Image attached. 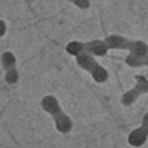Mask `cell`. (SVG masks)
Masks as SVG:
<instances>
[{
	"instance_id": "cell-1",
	"label": "cell",
	"mask_w": 148,
	"mask_h": 148,
	"mask_svg": "<svg viewBox=\"0 0 148 148\" xmlns=\"http://www.w3.org/2000/svg\"><path fill=\"white\" fill-rule=\"evenodd\" d=\"M109 49H126L130 51V56L126 58V64L130 67H141L148 63L147 53L148 46L142 41H130L120 35H110L105 38Z\"/></svg>"
},
{
	"instance_id": "cell-2",
	"label": "cell",
	"mask_w": 148,
	"mask_h": 148,
	"mask_svg": "<svg viewBox=\"0 0 148 148\" xmlns=\"http://www.w3.org/2000/svg\"><path fill=\"white\" fill-rule=\"evenodd\" d=\"M42 109L45 111H47L48 114H51L54 119V123H56V128L62 133H68L73 127V122L66 114L62 111L61 106H59L57 99L52 95H47L45 96L41 101Z\"/></svg>"
},
{
	"instance_id": "cell-3",
	"label": "cell",
	"mask_w": 148,
	"mask_h": 148,
	"mask_svg": "<svg viewBox=\"0 0 148 148\" xmlns=\"http://www.w3.org/2000/svg\"><path fill=\"white\" fill-rule=\"evenodd\" d=\"M66 51L72 54V56H79L83 53L90 54V56H105L106 52L109 51L108 46L104 41H90V42H77V41H73V42H69L66 47Z\"/></svg>"
},
{
	"instance_id": "cell-4",
	"label": "cell",
	"mask_w": 148,
	"mask_h": 148,
	"mask_svg": "<svg viewBox=\"0 0 148 148\" xmlns=\"http://www.w3.org/2000/svg\"><path fill=\"white\" fill-rule=\"evenodd\" d=\"M77 63L84 71L89 72L96 83H104L109 78V72L103 66H100L90 54L83 53L77 56Z\"/></svg>"
},
{
	"instance_id": "cell-5",
	"label": "cell",
	"mask_w": 148,
	"mask_h": 148,
	"mask_svg": "<svg viewBox=\"0 0 148 148\" xmlns=\"http://www.w3.org/2000/svg\"><path fill=\"white\" fill-rule=\"evenodd\" d=\"M135 79L137 82L136 86L132 88L131 90L126 91L122 95V98H121V103L125 106H128V105L133 104L138 99V96L148 91V80L146 79L145 77L143 75H136Z\"/></svg>"
},
{
	"instance_id": "cell-6",
	"label": "cell",
	"mask_w": 148,
	"mask_h": 148,
	"mask_svg": "<svg viewBox=\"0 0 148 148\" xmlns=\"http://www.w3.org/2000/svg\"><path fill=\"white\" fill-rule=\"evenodd\" d=\"M1 62L6 72L5 79L8 84H15L18 80V73L16 71V58L11 52H4L1 56Z\"/></svg>"
},
{
	"instance_id": "cell-7",
	"label": "cell",
	"mask_w": 148,
	"mask_h": 148,
	"mask_svg": "<svg viewBox=\"0 0 148 148\" xmlns=\"http://www.w3.org/2000/svg\"><path fill=\"white\" fill-rule=\"evenodd\" d=\"M148 135V114L143 117V123L140 128H136L132 131L128 136V143L133 147H141L146 142V138Z\"/></svg>"
},
{
	"instance_id": "cell-8",
	"label": "cell",
	"mask_w": 148,
	"mask_h": 148,
	"mask_svg": "<svg viewBox=\"0 0 148 148\" xmlns=\"http://www.w3.org/2000/svg\"><path fill=\"white\" fill-rule=\"evenodd\" d=\"M69 1L73 3L74 5H77L79 9H82V10H86V9L90 8L89 0H69Z\"/></svg>"
},
{
	"instance_id": "cell-9",
	"label": "cell",
	"mask_w": 148,
	"mask_h": 148,
	"mask_svg": "<svg viewBox=\"0 0 148 148\" xmlns=\"http://www.w3.org/2000/svg\"><path fill=\"white\" fill-rule=\"evenodd\" d=\"M6 32V24L3 20H0V37H3Z\"/></svg>"
}]
</instances>
